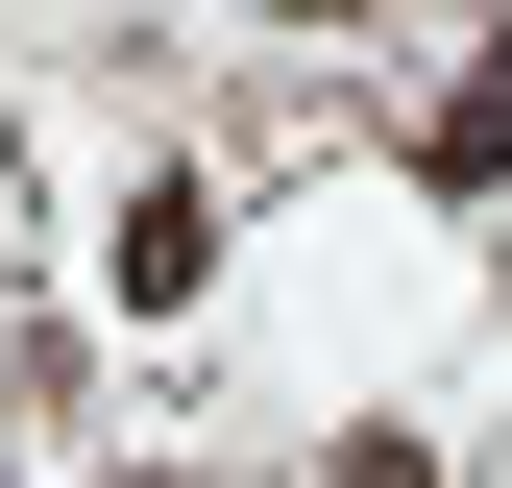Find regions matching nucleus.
<instances>
[{"instance_id":"obj_1","label":"nucleus","mask_w":512,"mask_h":488,"mask_svg":"<svg viewBox=\"0 0 512 488\" xmlns=\"http://www.w3.org/2000/svg\"><path fill=\"white\" fill-rule=\"evenodd\" d=\"M196 293H220V196L147 171V196H122V318H196Z\"/></svg>"},{"instance_id":"obj_2","label":"nucleus","mask_w":512,"mask_h":488,"mask_svg":"<svg viewBox=\"0 0 512 488\" xmlns=\"http://www.w3.org/2000/svg\"><path fill=\"white\" fill-rule=\"evenodd\" d=\"M439 171H464V196L512 171V74H464V98H439Z\"/></svg>"},{"instance_id":"obj_3","label":"nucleus","mask_w":512,"mask_h":488,"mask_svg":"<svg viewBox=\"0 0 512 488\" xmlns=\"http://www.w3.org/2000/svg\"><path fill=\"white\" fill-rule=\"evenodd\" d=\"M0 488H25V464H0Z\"/></svg>"}]
</instances>
